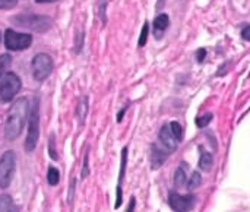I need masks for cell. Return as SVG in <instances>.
<instances>
[{
    "label": "cell",
    "mask_w": 250,
    "mask_h": 212,
    "mask_svg": "<svg viewBox=\"0 0 250 212\" xmlns=\"http://www.w3.org/2000/svg\"><path fill=\"white\" fill-rule=\"evenodd\" d=\"M28 116H29V103L25 97H21L10 106L7 111V117L3 127L4 139L15 141L22 133Z\"/></svg>",
    "instance_id": "1"
},
{
    "label": "cell",
    "mask_w": 250,
    "mask_h": 212,
    "mask_svg": "<svg viewBox=\"0 0 250 212\" xmlns=\"http://www.w3.org/2000/svg\"><path fill=\"white\" fill-rule=\"evenodd\" d=\"M12 22L16 26L31 29L35 32H45L51 26V19L47 16L41 15H34V13H21L12 18Z\"/></svg>",
    "instance_id": "2"
},
{
    "label": "cell",
    "mask_w": 250,
    "mask_h": 212,
    "mask_svg": "<svg viewBox=\"0 0 250 212\" xmlns=\"http://www.w3.org/2000/svg\"><path fill=\"white\" fill-rule=\"evenodd\" d=\"M183 139V127L179 122L164 125L160 130V141L167 151H176Z\"/></svg>",
    "instance_id": "3"
},
{
    "label": "cell",
    "mask_w": 250,
    "mask_h": 212,
    "mask_svg": "<svg viewBox=\"0 0 250 212\" xmlns=\"http://www.w3.org/2000/svg\"><path fill=\"white\" fill-rule=\"evenodd\" d=\"M21 86H22L21 78L13 72H6L0 78V101L10 103L21 91Z\"/></svg>",
    "instance_id": "4"
},
{
    "label": "cell",
    "mask_w": 250,
    "mask_h": 212,
    "mask_svg": "<svg viewBox=\"0 0 250 212\" xmlns=\"http://www.w3.org/2000/svg\"><path fill=\"white\" fill-rule=\"evenodd\" d=\"M40 138V117H38V101L35 100L32 110H29L28 116V135L25 141V151L32 152L37 147Z\"/></svg>",
    "instance_id": "5"
},
{
    "label": "cell",
    "mask_w": 250,
    "mask_h": 212,
    "mask_svg": "<svg viewBox=\"0 0 250 212\" xmlns=\"http://www.w3.org/2000/svg\"><path fill=\"white\" fill-rule=\"evenodd\" d=\"M16 169V155L13 151H6L0 157V189H7L13 180Z\"/></svg>",
    "instance_id": "6"
},
{
    "label": "cell",
    "mask_w": 250,
    "mask_h": 212,
    "mask_svg": "<svg viewBox=\"0 0 250 212\" xmlns=\"http://www.w3.org/2000/svg\"><path fill=\"white\" fill-rule=\"evenodd\" d=\"M53 70V60L48 54L40 53L32 59V75L37 82L45 81Z\"/></svg>",
    "instance_id": "7"
},
{
    "label": "cell",
    "mask_w": 250,
    "mask_h": 212,
    "mask_svg": "<svg viewBox=\"0 0 250 212\" xmlns=\"http://www.w3.org/2000/svg\"><path fill=\"white\" fill-rule=\"evenodd\" d=\"M32 44V35L16 32L13 29H7L4 32V45L12 51H21L28 48Z\"/></svg>",
    "instance_id": "8"
},
{
    "label": "cell",
    "mask_w": 250,
    "mask_h": 212,
    "mask_svg": "<svg viewBox=\"0 0 250 212\" xmlns=\"http://www.w3.org/2000/svg\"><path fill=\"white\" fill-rule=\"evenodd\" d=\"M195 196L193 195H177L171 193L168 198L170 208L174 212H189L195 207Z\"/></svg>",
    "instance_id": "9"
},
{
    "label": "cell",
    "mask_w": 250,
    "mask_h": 212,
    "mask_svg": "<svg viewBox=\"0 0 250 212\" xmlns=\"http://www.w3.org/2000/svg\"><path fill=\"white\" fill-rule=\"evenodd\" d=\"M126 166H127V148H123L122 149V161H120V173H119V180H117V188H116V205H114L116 210L120 208L122 199H123L122 186H123V180H125V174H126Z\"/></svg>",
    "instance_id": "10"
},
{
    "label": "cell",
    "mask_w": 250,
    "mask_h": 212,
    "mask_svg": "<svg viewBox=\"0 0 250 212\" xmlns=\"http://www.w3.org/2000/svg\"><path fill=\"white\" fill-rule=\"evenodd\" d=\"M170 25V18L168 15L166 13H160L155 19H154V34H155V38H161L166 32V29L168 28Z\"/></svg>",
    "instance_id": "11"
},
{
    "label": "cell",
    "mask_w": 250,
    "mask_h": 212,
    "mask_svg": "<svg viewBox=\"0 0 250 212\" xmlns=\"http://www.w3.org/2000/svg\"><path fill=\"white\" fill-rule=\"evenodd\" d=\"M188 170H189V167H188L186 163H182L177 167V170L174 173V185H176V188H183L188 183V179H189Z\"/></svg>",
    "instance_id": "12"
},
{
    "label": "cell",
    "mask_w": 250,
    "mask_h": 212,
    "mask_svg": "<svg viewBox=\"0 0 250 212\" xmlns=\"http://www.w3.org/2000/svg\"><path fill=\"white\" fill-rule=\"evenodd\" d=\"M168 154H170V152H163L160 148H157V147L154 145V147L151 148V163H152V169L155 170V169L161 167L163 163L166 161V158H167Z\"/></svg>",
    "instance_id": "13"
},
{
    "label": "cell",
    "mask_w": 250,
    "mask_h": 212,
    "mask_svg": "<svg viewBox=\"0 0 250 212\" xmlns=\"http://www.w3.org/2000/svg\"><path fill=\"white\" fill-rule=\"evenodd\" d=\"M212 164H214L212 155H211L209 152L202 151V152H201V158H199V169L204 170V171H209V170L212 169Z\"/></svg>",
    "instance_id": "14"
},
{
    "label": "cell",
    "mask_w": 250,
    "mask_h": 212,
    "mask_svg": "<svg viewBox=\"0 0 250 212\" xmlns=\"http://www.w3.org/2000/svg\"><path fill=\"white\" fill-rule=\"evenodd\" d=\"M0 212H15L13 199L9 195H0Z\"/></svg>",
    "instance_id": "15"
},
{
    "label": "cell",
    "mask_w": 250,
    "mask_h": 212,
    "mask_svg": "<svg viewBox=\"0 0 250 212\" xmlns=\"http://www.w3.org/2000/svg\"><path fill=\"white\" fill-rule=\"evenodd\" d=\"M47 182L50 186H57L60 182V173L56 167H48L47 170Z\"/></svg>",
    "instance_id": "16"
},
{
    "label": "cell",
    "mask_w": 250,
    "mask_h": 212,
    "mask_svg": "<svg viewBox=\"0 0 250 212\" xmlns=\"http://www.w3.org/2000/svg\"><path fill=\"white\" fill-rule=\"evenodd\" d=\"M201 185H202V176H201L198 171H193V173L190 174V177L188 179V188H189L190 191H195V189H198Z\"/></svg>",
    "instance_id": "17"
},
{
    "label": "cell",
    "mask_w": 250,
    "mask_h": 212,
    "mask_svg": "<svg viewBox=\"0 0 250 212\" xmlns=\"http://www.w3.org/2000/svg\"><path fill=\"white\" fill-rule=\"evenodd\" d=\"M10 64H12V57L9 54H1L0 56V78L9 70Z\"/></svg>",
    "instance_id": "18"
},
{
    "label": "cell",
    "mask_w": 250,
    "mask_h": 212,
    "mask_svg": "<svg viewBox=\"0 0 250 212\" xmlns=\"http://www.w3.org/2000/svg\"><path fill=\"white\" fill-rule=\"evenodd\" d=\"M86 111H88V98H83V100H82V103L78 106V116H79L81 122L85 119Z\"/></svg>",
    "instance_id": "19"
},
{
    "label": "cell",
    "mask_w": 250,
    "mask_h": 212,
    "mask_svg": "<svg viewBox=\"0 0 250 212\" xmlns=\"http://www.w3.org/2000/svg\"><path fill=\"white\" fill-rule=\"evenodd\" d=\"M148 32H149V25L148 22L144 23L142 26V32H141V37H139V47H144L146 44V40H148Z\"/></svg>",
    "instance_id": "20"
},
{
    "label": "cell",
    "mask_w": 250,
    "mask_h": 212,
    "mask_svg": "<svg viewBox=\"0 0 250 212\" xmlns=\"http://www.w3.org/2000/svg\"><path fill=\"white\" fill-rule=\"evenodd\" d=\"M211 120H212V114L209 113V114H205V116L198 117L196 119V125H198V127H205L207 125H209Z\"/></svg>",
    "instance_id": "21"
},
{
    "label": "cell",
    "mask_w": 250,
    "mask_h": 212,
    "mask_svg": "<svg viewBox=\"0 0 250 212\" xmlns=\"http://www.w3.org/2000/svg\"><path fill=\"white\" fill-rule=\"evenodd\" d=\"M48 154L53 160H57L59 155H57V151H56V141H54V136L50 138V142H48Z\"/></svg>",
    "instance_id": "22"
},
{
    "label": "cell",
    "mask_w": 250,
    "mask_h": 212,
    "mask_svg": "<svg viewBox=\"0 0 250 212\" xmlns=\"http://www.w3.org/2000/svg\"><path fill=\"white\" fill-rule=\"evenodd\" d=\"M18 4V0H0V9H12Z\"/></svg>",
    "instance_id": "23"
},
{
    "label": "cell",
    "mask_w": 250,
    "mask_h": 212,
    "mask_svg": "<svg viewBox=\"0 0 250 212\" xmlns=\"http://www.w3.org/2000/svg\"><path fill=\"white\" fill-rule=\"evenodd\" d=\"M88 176V151L85 154V160H83V169H82V179H85Z\"/></svg>",
    "instance_id": "24"
},
{
    "label": "cell",
    "mask_w": 250,
    "mask_h": 212,
    "mask_svg": "<svg viewBox=\"0 0 250 212\" xmlns=\"http://www.w3.org/2000/svg\"><path fill=\"white\" fill-rule=\"evenodd\" d=\"M205 54H207V51L204 50V48H201L199 51H198V62L201 63L202 60H204V57H205Z\"/></svg>",
    "instance_id": "25"
},
{
    "label": "cell",
    "mask_w": 250,
    "mask_h": 212,
    "mask_svg": "<svg viewBox=\"0 0 250 212\" xmlns=\"http://www.w3.org/2000/svg\"><path fill=\"white\" fill-rule=\"evenodd\" d=\"M249 31H250V26L249 25H246V26H245V29H243V32H242V35H243V38H245V40H249L250 38Z\"/></svg>",
    "instance_id": "26"
},
{
    "label": "cell",
    "mask_w": 250,
    "mask_h": 212,
    "mask_svg": "<svg viewBox=\"0 0 250 212\" xmlns=\"http://www.w3.org/2000/svg\"><path fill=\"white\" fill-rule=\"evenodd\" d=\"M133 208H135V198H132V201L129 204V208H127V212H133Z\"/></svg>",
    "instance_id": "27"
},
{
    "label": "cell",
    "mask_w": 250,
    "mask_h": 212,
    "mask_svg": "<svg viewBox=\"0 0 250 212\" xmlns=\"http://www.w3.org/2000/svg\"><path fill=\"white\" fill-rule=\"evenodd\" d=\"M37 3H51V1H56V0H35Z\"/></svg>",
    "instance_id": "28"
},
{
    "label": "cell",
    "mask_w": 250,
    "mask_h": 212,
    "mask_svg": "<svg viewBox=\"0 0 250 212\" xmlns=\"http://www.w3.org/2000/svg\"><path fill=\"white\" fill-rule=\"evenodd\" d=\"M0 38H1V34H0Z\"/></svg>",
    "instance_id": "29"
}]
</instances>
